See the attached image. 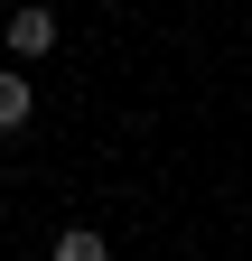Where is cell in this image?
Wrapping results in <instances>:
<instances>
[{"label":"cell","instance_id":"1","mask_svg":"<svg viewBox=\"0 0 252 261\" xmlns=\"http://www.w3.org/2000/svg\"><path fill=\"white\" fill-rule=\"evenodd\" d=\"M56 47V10H38V0H19V10H10V56L28 65V56H47Z\"/></svg>","mask_w":252,"mask_h":261},{"label":"cell","instance_id":"2","mask_svg":"<svg viewBox=\"0 0 252 261\" xmlns=\"http://www.w3.org/2000/svg\"><path fill=\"white\" fill-rule=\"evenodd\" d=\"M28 112H38V84L19 65H0V130H28Z\"/></svg>","mask_w":252,"mask_h":261},{"label":"cell","instance_id":"3","mask_svg":"<svg viewBox=\"0 0 252 261\" xmlns=\"http://www.w3.org/2000/svg\"><path fill=\"white\" fill-rule=\"evenodd\" d=\"M56 261H112V243L93 233V224H66V233H56Z\"/></svg>","mask_w":252,"mask_h":261}]
</instances>
